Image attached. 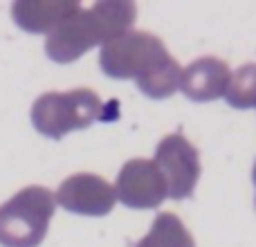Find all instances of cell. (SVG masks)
<instances>
[{"instance_id": "1", "label": "cell", "mask_w": 256, "mask_h": 247, "mask_svg": "<svg viewBox=\"0 0 256 247\" xmlns=\"http://www.w3.org/2000/svg\"><path fill=\"white\" fill-rule=\"evenodd\" d=\"M137 7L130 0H102L90 7H81L66 22L50 32L45 52L56 63H72L90 48L122 36L130 30Z\"/></svg>"}, {"instance_id": "2", "label": "cell", "mask_w": 256, "mask_h": 247, "mask_svg": "<svg viewBox=\"0 0 256 247\" xmlns=\"http://www.w3.org/2000/svg\"><path fill=\"white\" fill-rule=\"evenodd\" d=\"M56 200L48 186L20 189L0 207V245L38 247L48 234Z\"/></svg>"}, {"instance_id": "3", "label": "cell", "mask_w": 256, "mask_h": 247, "mask_svg": "<svg viewBox=\"0 0 256 247\" xmlns=\"http://www.w3.org/2000/svg\"><path fill=\"white\" fill-rule=\"evenodd\" d=\"M106 104L90 88H74L68 92H45L32 106V124L45 137L61 140L70 130L88 128L104 117Z\"/></svg>"}, {"instance_id": "4", "label": "cell", "mask_w": 256, "mask_h": 247, "mask_svg": "<svg viewBox=\"0 0 256 247\" xmlns=\"http://www.w3.org/2000/svg\"><path fill=\"white\" fill-rule=\"evenodd\" d=\"M164 56H168V52L160 36L128 30L104 45L99 52V66L112 79H140Z\"/></svg>"}, {"instance_id": "5", "label": "cell", "mask_w": 256, "mask_h": 247, "mask_svg": "<svg viewBox=\"0 0 256 247\" xmlns=\"http://www.w3.org/2000/svg\"><path fill=\"white\" fill-rule=\"evenodd\" d=\"M155 166L160 168L166 191L173 200L191 198L200 180V155L182 132L166 135L155 150Z\"/></svg>"}, {"instance_id": "6", "label": "cell", "mask_w": 256, "mask_h": 247, "mask_svg": "<svg viewBox=\"0 0 256 247\" xmlns=\"http://www.w3.org/2000/svg\"><path fill=\"white\" fill-rule=\"evenodd\" d=\"M115 189L117 200L132 209H153L166 200V182L153 160L135 158L128 160L117 176Z\"/></svg>"}, {"instance_id": "7", "label": "cell", "mask_w": 256, "mask_h": 247, "mask_svg": "<svg viewBox=\"0 0 256 247\" xmlns=\"http://www.w3.org/2000/svg\"><path fill=\"white\" fill-rule=\"evenodd\" d=\"M58 204L66 212L79 214V216H106L115 207V189L110 182L94 173H74L61 182L56 196Z\"/></svg>"}, {"instance_id": "8", "label": "cell", "mask_w": 256, "mask_h": 247, "mask_svg": "<svg viewBox=\"0 0 256 247\" xmlns=\"http://www.w3.org/2000/svg\"><path fill=\"white\" fill-rule=\"evenodd\" d=\"M230 66L216 56L196 58L182 70L180 88L191 102H214L225 97L230 84Z\"/></svg>"}, {"instance_id": "9", "label": "cell", "mask_w": 256, "mask_h": 247, "mask_svg": "<svg viewBox=\"0 0 256 247\" xmlns=\"http://www.w3.org/2000/svg\"><path fill=\"white\" fill-rule=\"evenodd\" d=\"M81 9L74 0H18L12 4L16 25L32 34H50Z\"/></svg>"}, {"instance_id": "10", "label": "cell", "mask_w": 256, "mask_h": 247, "mask_svg": "<svg viewBox=\"0 0 256 247\" xmlns=\"http://www.w3.org/2000/svg\"><path fill=\"white\" fill-rule=\"evenodd\" d=\"M135 247H196V240L176 214L162 212Z\"/></svg>"}, {"instance_id": "11", "label": "cell", "mask_w": 256, "mask_h": 247, "mask_svg": "<svg viewBox=\"0 0 256 247\" xmlns=\"http://www.w3.org/2000/svg\"><path fill=\"white\" fill-rule=\"evenodd\" d=\"M180 76H182L180 63L168 54V56H164L160 63H155L148 72H144V74L135 81L146 97L166 99L180 88Z\"/></svg>"}, {"instance_id": "12", "label": "cell", "mask_w": 256, "mask_h": 247, "mask_svg": "<svg viewBox=\"0 0 256 247\" xmlns=\"http://www.w3.org/2000/svg\"><path fill=\"white\" fill-rule=\"evenodd\" d=\"M225 99L234 108L256 106V63H245L230 76Z\"/></svg>"}, {"instance_id": "13", "label": "cell", "mask_w": 256, "mask_h": 247, "mask_svg": "<svg viewBox=\"0 0 256 247\" xmlns=\"http://www.w3.org/2000/svg\"><path fill=\"white\" fill-rule=\"evenodd\" d=\"M252 178H254V184H256V164H254V173H252Z\"/></svg>"}]
</instances>
